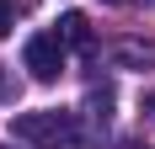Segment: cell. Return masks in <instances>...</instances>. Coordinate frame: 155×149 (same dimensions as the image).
Segmentation results:
<instances>
[{"label":"cell","instance_id":"obj_1","mask_svg":"<svg viewBox=\"0 0 155 149\" xmlns=\"http://www.w3.org/2000/svg\"><path fill=\"white\" fill-rule=\"evenodd\" d=\"M11 138L27 149H64L75 144V122H70V112H59V106H48V112H21V117H11Z\"/></svg>","mask_w":155,"mask_h":149},{"label":"cell","instance_id":"obj_2","mask_svg":"<svg viewBox=\"0 0 155 149\" xmlns=\"http://www.w3.org/2000/svg\"><path fill=\"white\" fill-rule=\"evenodd\" d=\"M21 64L32 69V80H59L64 69V37L59 32H32L21 48Z\"/></svg>","mask_w":155,"mask_h":149},{"label":"cell","instance_id":"obj_3","mask_svg":"<svg viewBox=\"0 0 155 149\" xmlns=\"http://www.w3.org/2000/svg\"><path fill=\"white\" fill-rule=\"evenodd\" d=\"M54 32L64 37V48H91V27H86V16H80V11H64Z\"/></svg>","mask_w":155,"mask_h":149},{"label":"cell","instance_id":"obj_4","mask_svg":"<svg viewBox=\"0 0 155 149\" xmlns=\"http://www.w3.org/2000/svg\"><path fill=\"white\" fill-rule=\"evenodd\" d=\"M155 48L150 43H118V64H150Z\"/></svg>","mask_w":155,"mask_h":149},{"label":"cell","instance_id":"obj_5","mask_svg":"<svg viewBox=\"0 0 155 149\" xmlns=\"http://www.w3.org/2000/svg\"><path fill=\"white\" fill-rule=\"evenodd\" d=\"M11 27H16V5H11V0H0V37H5Z\"/></svg>","mask_w":155,"mask_h":149},{"label":"cell","instance_id":"obj_6","mask_svg":"<svg viewBox=\"0 0 155 149\" xmlns=\"http://www.w3.org/2000/svg\"><path fill=\"white\" fill-rule=\"evenodd\" d=\"M16 90H21V85H16V74L0 69V101H16Z\"/></svg>","mask_w":155,"mask_h":149},{"label":"cell","instance_id":"obj_7","mask_svg":"<svg viewBox=\"0 0 155 149\" xmlns=\"http://www.w3.org/2000/svg\"><path fill=\"white\" fill-rule=\"evenodd\" d=\"M144 117L155 122V90H150V96H144Z\"/></svg>","mask_w":155,"mask_h":149},{"label":"cell","instance_id":"obj_8","mask_svg":"<svg viewBox=\"0 0 155 149\" xmlns=\"http://www.w3.org/2000/svg\"><path fill=\"white\" fill-rule=\"evenodd\" d=\"M102 5H150V0H102Z\"/></svg>","mask_w":155,"mask_h":149}]
</instances>
